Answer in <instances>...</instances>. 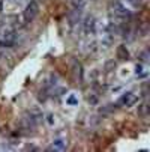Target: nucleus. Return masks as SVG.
Returning <instances> with one entry per match:
<instances>
[{"instance_id":"obj_5","label":"nucleus","mask_w":150,"mask_h":152,"mask_svg":"<svg viewBox=\"0 0 150 152\" xmlns=\"http://www.w3.org/2000/svg\"><path fill=\"white\" fill-rule=\"evenodd\" d=\"M65 149H66V142L65 140H60V138L53 143L51 148H48V151H65Z\"/></svg>"},{"instance_id":"obj_2","label":"nucleus","mask_w":150,"mask_h":152,"mask_svg":"<svg viewBox=\"0 0 150 152\" xmlns=\"http://www.w3.org/2000/svg\"><path fill=\"white\" fill-rule=\"evenodd\" d=\"M137 101H138V96H137L135 93H132V92H128V93H125V95L119 99V104L129 107V106H134Z\"/></svg>"},{"instance_id":"obj_3","label":"nucleus","mask_w":150,"mask_h":152,"mask_svg":"<svg viewBox=\"0 0 150 152\" xmlns=\"http://www.w3.org/2000/svg\"><path fill=\"white\" fill-rule=\"evenodd\" d=\"M95 18L93 17H87L84 21V32L86 33H95Z\"/></svg>"},{"instance_id":"obj_9","label":"nucleus","mask_w":150,"mask_h":152,"mask_svg":"<svg viewBox=\"0 0 150 152\" xmlns=\"http://www.w3.org/2000/svg\"><path fill=\"white\" fill-rule=\"evenodd\" d=\"M77 103H78V101H77V98H75V96H69V98H68V104H71V106H75Z\"/></svg>"},{"instance_id":"obj_12","label":"nucleus","mask_w":150,"mask_h":152,"mask_svg":"<svg viewBox=\"0 0 150 152\" xmlns=\"http://www.w3.org/2000/svg\"><path fill=\"white\" fill-rule=\"evenodd\" d=\"M111 66H116V63H114V62H112V60H111V62H108V63H107V65H105V69H110Z\"/></svg>"},{"instance_id":"obj_13","label":"nucleus","mask_w":150,"mask_h":152,"mask_svg":"<svg viewBox=\"0 0 150 152\" xmlns=\"http://www.w3.org/2000/svg\"><path fill=\"white\" fill-rule=\"evenodd\" d=\"M149 54H147V51L146 53H141V59H143V62H147L149 60V57H147Z\"/></svg>"},{"instance_id":"obj_6","label":"nucleus","mask_w":150,"mask_h":152,"mask_svg":"<svg viewBox=\"0 0 150 152\" xmlns=\"http://www.w3.org/2000/svg\"><path fill=\"white\" fill-rule=\"evenodd\" d=\"M138 115L141 118H147L149 116V104L147 103H143L141 106H138Z\"/></svg>"},{"instance_id":"obj_14","label":"nucleus","mask_w":150,"mask_h":152,"mask_svg":"<svg viewBox=\"0 0 150 152\" xmlns=\"http://www.w3.org/2000/svg\"><path fill=\"white\" fill-rule=\"evenodd\" d=\"M48 123H51V125H53V116H51V115L48 116Z\"/></svg>"},{"instance_id":"obj_15","label":"nucleus","mask_w":150,"mask_h":152,"mask_svg":"<svg viewBox=\"0 0 150 152\" xmlns=\"http://www.w3.org/2000/svg\"><path fill=\"white\" fill-rule=\"evenodd\" d=\"M3 9V0H0V11Z\"/></svg>"},{"instance_id":"obj_11","label":"nucleus","mask_w":150,"mask_h":152,"mask_svg":"<svg viewBox=\"0 0 150 152\" xmlns=\"http://www.w3.org/2000/svg\"><path fill=\"white\" fill-rule=\"evenodd\" d=\"M128 2H129L131 5H134V6H138V5L143 3V0H128Z\"/></svg>"},{"instance_id":"obj_16","label":"nucleus","mask_w":150,"mask_h":152,"mask_svg":"<svg viewBox=\"0 0 150 152\" xmlns=\"http://www.w3.org/2000/svg\"><path fill=\"white\" fill-rule=\"evenodd\" d=\"M0 59H2V54H0Z\"/></svg>"},{"instance_id":"obj_1","label":"nucleus","mask_w":150,"mask_h":152,"mask_svg":"<svg viewBox=\"0 0 150 152\" xmlns=\"http://www.w3.org/2000/svg\"><path fill=\"white\" fill-rule=\"evenodd\" d=\"M39 14V5H38V2H35V0H32V2L26 6V9H24L23 12V18H24V23H32L36 15Z\"/></svg>"},{"instance_id":"obj_8","label":"nucleus","mask_w":150,"mask_h":152,"mask_svg":"<svg viewBox=\"0 0 150 152\" xmlns=\"http://www.w3.org/2000/svg\"><path fill=\"white\" fill-rule=\"evenodd\" d=\"M71 3H72V6L75 9H81L86 5V0H71Z\"/></svg>"},{"instance_id":"obj_4","label":"nucleus","mask_w":150,"mask_h":152,"mask_svg":"<svg viewBox=\"0 0 150 152\" xmlns=\"http://www.w3.org/2000/svg\"><path fill=\"white\" fill-rule=\"evenodd\" d=\"M116 53H117V57L125 60V59H129V51H128V48L126 45H119L117 50H116Z\"/></svg>"},{"instance_id":"obj_10","label":"nucleus","mask_w":150,"mask_h":152,"mask_svg":"<svg viewBox=\"0 0 150 152\" xmlns=\"http://www.w3.org/2000/svg\"><path fill=\"white\" fill-rule=\"evenodd\" d=\"M89 103L90 104H98V96L96 95H90L89 96Z\"/></svg>"},{"instance_id":"obj_7","label":"nucleus","mask_w":150,"mask_h":152,"mask_svg":"<svg viewBox=\"0 0 150 152\" xmlns=\"http://www.w3.org/2000/svg\"><path fill=\"white\" fill-rule=\"evenodd\" d=\"M69 21L72 24H75L77 21H80V9H74L72 12H69Z\"/></svg>"}]
</instances>
